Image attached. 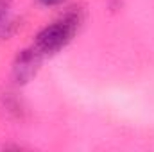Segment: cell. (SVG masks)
Returning a JSON list of instances; mask_svg holds the SVG:
<instances>
[{
    "instance_id": "6da1fadb",
    "label": "cell",
    "mask_w": 154,
    "mask_h": 152,
    "mask_svg": "<svg viewBox=\"0 0 154 152\" xmlns=\"http://www.w3.org/2000/svg\"><path fill=\"white\" fill-rule=\"evenodd\" d=\"M75 27H77V20L74 16H66L65 20L52 23L50 27H47V29H43L39 32L38 41H36V48L41 54L43 52H56V50H59L74 36Z\"/></svg>"
},
{
    "instance_id": "7a4b0ae2",
    "label": "cell",
    "mask_w": 154,
    "mask_h": 152,
    "mask_svg": "<svg viewBox=\"0 0 154 152\" xmlns=\"http://www.w3.org/2000/svg\"><path fill=\"white\" fill-rule=\"evenodd\" d=\"M39 52L36 50H25L20 54L16 65H14V77L18 79V82H25L36 74V68L39 65Z\"/></svg>"
},
{
    "instance_id": "3957f363",
    "label": "cell",
    "mask_w": 154,
    "mask_h": 152,
    "mask_svg": "<svg viewBox=\"0 0 154 152\" xmlns=\"http://www.w3.org/2000/svg\"><path fill=\"white\" fill-rule=\"evenodd\" d=\"M7 22V0H0V31Z\"/></svg>"
},
{
    "instance_id": "277c9868",
    "label": "cell",
    "mask_w": 154,
    "mask_h": 152,
    "mask_svg": "<svg viewBox=\"0 0 154 152\" xmlns=\"http://www.w3.org/2000/svg\"><path fill=\"white\" fill-rule=\"evenodd\" d=\"M41 4H45V5H56V4H59L61 0H39Z\"/></svg>"
}]
</instances>
